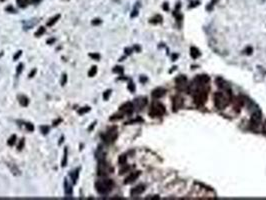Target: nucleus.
Listing matches in <instances>:
<instances>
[{
  "label": "nucleus",
  "instance_id": "28",
  "mask_svg": "<svg viewBox=\"0 0 266 200\" xmlns=\"http://www.w3.org/2000/svg\"><path fill=\"white\" fill-rule=\"evenodd\" d=\"M217 1H218V0H212V1L210 2V3L206 6V10H208V11H209V10H212L213 7H214L215 3H216Z\"/></svg>",
  "mask_w": 266,
  "mask_h": 200
},
{
  "label": "nucleus",
  "instance_id": "14",
  "mask_svg": "<svg viewBox=\"0 0 266 200\" xmlns=\"http://www.w3.org/2000/svg\"><path fill=\"white\" fill-rule=\"evenodd\" d=\"M165 93H166V90H165L164 88H156L152 91V97H153V98H156V99L161 98V97L165 95Z\"/></svg>",
  "mask_w": 266,
  "mask_h": 200
},
{
  "label": "nucleus",
  "instance_id": "4",
  "mask_svg": "<svg viewBox=\"0 0 266 200\" xmlns=\"http://www.w3.org/2000/svg\"><path fill=\"white\" fill-rule=\"evenodd\" d=\"M165 114V107L164 105L159 103V102H154L151 106V109L149 111L150 117H160Z\"/></svg>",
  "mask_w": 266,
  "mask_h": 200
},
{
  "label": "nucleus",
  "instance_id": "11",
  "mask_svg": "<svg viewBox=\"0 0 266 200\" xmlns=\"http://www.w3.org/2000/svg\"><path fill=\"white\" fill-rule=\"evenodd\" d=\"M144 190H145V186H144V185H138V186H136V187H134V188L131 189L130 195L132 196V197L138 196V195H140V194L143 193Z\"/></svg>",
  "mask_w": 266,
  "mask_h": 200
},
{
  "label": "nucleus",
  "instance_id": "22",
  "mask_svg": "<svg viewBox=\"0 0 266 200\" xmlns=\"http://www.w3.org/2000/svg\"><path fill=\"white\" fill-rule=\"evenodd\" d=\"M59 18H60V15H59V14H57L56 16L52 17L51 19H50V21H48V22H47V26H52L55 22H56L57 20L59 19Z\"/></svg>",
  "mask_w": 266,
  "mask_h": 200
},
{
  "label": "nucleus",
  "instance_id": "51",
  "mask_svg": "<svg viewBox=\"0 0 266 200\" xmlns=\"http://www.w3.org/2000/svg\"><path fill=\"white\" fill-rule=\"evenodd\" d=\"M32 2H34V3H37V2H39L40 0H31Z\"/></svg>",
  "mask_w": 266,
  "mask_h": 200
},
{
  "label": "nucleus",
  "instance_id": "43",
  "mask_svg": "<svg viewBox=\"0 0 266 200\" xmlns=\"http://www.w3.org/2000/svg\"><path fill=\"white\" fill-rule=\"evenodd\" d=\"M100 23H101V20H100V19H94V20H92V24H93V25H98V24H100Z\"/></svg>",
  "mask_w": 266,
  "mask_h": 200
},
{
  "label": "nucleus",
  "instance_id": "7",
  "mask_svg": "<svg viewBox=\"0 0 266 200\" xmlns=\"http://www.w3.org/2000/svg\"><path fill=\"white\" fill-rule=\"evenodd\" d=\"M175 82H176V88L180 91L185 90L186 87H187V78L184 75H180L178 77H176Z\"/></svg>",
  "mask_w": 266,
  "mask_h": 200
},
{
  "label": "nucleus",
  "instance_id": "35",
  "mask_svg": "<svg viewBox=\"0 0 266 200\" xmlns=\"http://www.w3.org/2000/svg\"><path fill=\"white\" fill-rule=\"evenodd\" d=\"M40 129H41V132L43 133L44 135H45V134L48 133V131H49V127H48V126H41V127H40Z\"/></svg>",
  "mask_w": 266,
  "mask_h": 200
},
{
  "label": "nucleus",
  "instance_id": "44",
  "mask_svg": "<svg viewBox=\"0 0 266 200\" xmlns=\"http://www.w3.org/2000/svg\"><path fill=\"white\" fill-rule=\"evenodd\" d=\"M21 53H22V51H21V50H19V51L17 52V54H16V55H14V57H13V59H14V60H17L18 58H19V56L21 55Z\"/></svg>",
  "mask_w": 266,
  "mask_h": 200
},
{
  "label": "nucleus",
  "instance_id": "12",
  "mask_svg": "<svg viewBox=\"0 0 266 200\" xmlns=\"http://www.w3.org/2000/svg\"><path fill=\"white\" fill-rule=\"evenodd\" d=\"M139 175H140V171H135V172H132L130 175L128 176V177H126V178H125L124 184H130V183H133L134 181H135V180L139 177Z\"/></svg>",
  "mask_w": 266,
  "mask_h": 200
},
{
  "label": "nucleus",
  "instance_id": "13",
  "mask_svg": "<svg viewBox=\"0 0 266 200\" xmlns=\"http://www.w3.org/2000/svg\"><path fill=\"white\" fill-rule=\"evenodd\" d=\"M183 105V99L181 98L180 96H175L173 98V110L174 111H177L178 109H180Z\"/></svg>",
  "mask_w": 266,
  "mask_h": 200
},
{
  "label": "nucleus",
  "instance_id": "46",
  "mask_svg": "<svg viewBox=\"0 0 266 200\" xmlns=\"http://www.w3.org/2000/svg\"><path fill=\"white\" fill-rule=\"evenodd\" d=\"M61 121H62L61 119H58V120L54 121V122H53V126H56V125H58V123H60V122H61Z\"/></svg>",
  "mask_w": 266,
  "mask_h": 200
},
{
  "label": "nucleus",
  "instance_id": "42",
  "mask_svg": "<svg viewBox=\"0 0 266 200\" xmlns=\"http://www.w3.org/2000/svg\"><path fill=\"white\" fill-rule=\"evenodd\" d=\"M23 146H24V139H21L19 145H18V150H21V149H22V147H23Z\"/></svg>",
  "mask_w": 266,
  "mask_h": 200
},
{
  "label": "nucleus",
  "instance_id": "26",
  "mask_svg": "<svg viewBox=\"0 0 266 200\" xmlns=\"http://www.w3.org/2000/svg\"><path fill=\"white\" fill-rule=\"evenodd\" d=\"M27 3H28L27 0H17L18 6L21 7V8H24V7L27 6Z\"/></svg>",
  "mask_w": 266,
  "mask_h": 200
},
{
  "label": "nucleus",
  "instance_id": "20",
  "mask_svg": "<svg viewBox=\"0 0 266 200\" xmlns=\"http://www.w3.org/2000/svg\"><path fill=\"white\" fill-rule=\"evenodd\" d=\"M78 175H79V169H76L74 171H72V172L69 173V176L71 177V180L73 181V183H76L77 182V179H78Z\"/></svg>",
  "mask_w": 266,
  "mask_h": 200
},
{
  "label": "nucleus",
  "instance_id": "41",
  "mask_svg": "<svg viewBox=\"0 0 266 200\" xmlns=\"http://www.w3.org/2000/svg\"><path fill=\"white\" fill-rule=\"evenodd\" d=\"M22 68H23V64L22 63H20V64L18 65V67H17V74H20L21 71H22Z\"/></svg>",
  "mask_w": 266,
  "mask_h": 200
},
{
  "label": "nucleus",
  "instance_id": "8",
  "mask_svg": "<svg viewBox=\"0 0 266 200\" xmlns=\"http://www.w3.org/2000/svg\"><path fill=\"white\" fill-rule=\"evenodd\" d=\"M210 81V77L206 74H202V75H197L195 80H193L194 85H198V86H204Z\"/></svg>",
  "mask_w": 266,
  "mask_h": 200
},
{
  "label": "nucleus",
  "instance_id": "2",
  "mask_svg": "<svg viewBox=\"0 0 266 200\" xmlns=\"http://www.w3.org/2000/svg\"><path fill=\"white\" fill-rule=\"evenodd\" d=\"M113 187V182L110 179H105L102 181H97L95 183V188L99 194H107Z\"/></svg>",
  "mask_w": 266,
  "mask_h": 200
},
{
  "label": "nucleus",
  "instance_id": "19",
  "mask_svg": "<svg viewBox=\"0 0 266 200\" xmlns=\"http://www.w3.org/2000/svg\"><path fill=\"white\" fill-rule=\"evenodd\" d=\"M190 55H191L192 58L196 59V58H198V57H200L201 53H200V51L196 48V47H191L190 48Z\"/></svg>",
  "mask_w": 266,
  "mask_h": 200
},
{
  "label": "nucleus",
  "instance_id": "9",
  "mask_svg": "<svg viewBox=\"0 0 266 200\" xmlns=\"http://www.w3.org/2000/svg\"><path fill=\"white\" fill-rule=\"evenodd\" d=\"M134 110V105L132 102H126L120 106V111L126 113V114H131Z\"/></svg>",
  "mask_w": 266,
  "mask_h": 200
},
{
  "label": "nucleus",
  "instance_id": "30",
  "mask_svg": "<svg viewBox=\"0 0 266 200\" xmlns=\"http://www.w3.org/2000/svg\"><path fill=\"white\" fill-rule=\"evenodd\" d=\"M36 23H37V21H36V19H35V20H34V21H33V22H32V23H31V22H30V21H29V22H28V24H27V23H25V24H24V27H25V29H29V28H30V27H33V26H34V25H35V24H36Z\"/></svg>",
  "mask_w": 266,
  "mask_h": 200
},
{
  "label": "nucleus",
  "instance_id": "16",
  "mask_svg": "<svg viewBox=\"0 0 266 200\" xmlns=\"http://www.w3.org/2000/svg\"><path fill=\"white\" fill-rule=\"evenodd\" d=\"M105 155H106V152L103 151V149H102L101 146H99L98 148H97L96 152H95V156L98 161H102V160H104L105 158Z\"/></svg>",
  "mask_w": 266,
  "mask_h": 200
},
{
  "label": "nucleus",
  "instance_id": "36",
  "mask_svg": "<svg viewBox=\"0 0 266 200\" xmlns=\"http://www.w3.org/2000/svg\"><path fill=\"white\" fill-rule=\"evenodd\" d=\"M25 126H26V128H27L28 131H33L34 130V126H33V124H31V123H25Z\"/></svg>",
  "mask_w": 266,
  "mask_h": 200
},
{
  "label": "nucleus",
  "instance_id": "17",
  "mask_svg": "<svg viewBox=\"0 0 266 200\" xmlns=\"http://www.w3.org/2000/svg\"><path fill=\"white\" fill-rule=\"evenodd\" d=\"M64 191L66 195L68 196L72 195V186H71V183H69L67 178L64 179Z\"/></svg>",
  "mask_w": 266,
  "mask_h": 200
},
{
  "label": "nucleus",
  "instance_id": "15",
  "mask_svg": "<svg viewBox=\"0 0 266 200\" xmlns=\"http://www.w3.org/2000/svg\"><path fill=\"white\" fill-rule=\"evenodd\" d=\"M134 103H135V108H138L140 110L147 104V99L145 97H144V98H137V99H135Z\"/></svg>",
  "mask_w": 266,
  "mask_h": 200
},
{
  "label": "nucleus",
  "instance_id": "10",
  "mask_svg": "<svg viewBox=\"0 0 266 200\" xmlns=\"http://www.w3.org/2000/svg\"><path fill=\"white\" fill-rule=\"evenodd\" d=\"M260 121H261V114H260V112H255L254 114L251 116L250 123H251L252 126L257 127V126L260 124Z\"/></svg>",
  "mask_w": 266,
  "mask_h": 200
},
{
  "label": "nucleus",
  "instance_id": "50",
  "mask_svg": "<svg viewBox=\"0 0 266 200\" xmlns=\"http://www.w3.org/2000/svg\"><path fill=\"white\" fill-rule=\"evenodd\" d=\"M63 140H64V137H61V138H60V141H59V145H60V144H61V143H62V141H63Z\"/></svg>",
  "mask_w": 266,
  "mask_h": 200
},
{
  "label": "nucleus",
  "instance_id": "18",
  "mask_svg": "<svg viewBox=\"0 0 266 200\" xmlns=\"http://www.w3.org/2000/svg\"><path fill=\"white\" fill-rule=\"evenodd\" d=\"M18 101H19L21 106H23V107L28 106V104H29V99H28L25 95H19L18 96Z\"/></svg>",
  "mask_w": 266,
  "mask_h": 200
},
{
  "label": "nucleus",
  "instance_id": "38",
  "mask_svg": "<svg viewBox=\"0 0 266 200\" xmlns=\"http://www.w3.org/2000/svg\"><path fill=\"white\" fill-rule=\"evenodd\" d=\"M89 56L91 57V58H93V59H96V60H99L100 59V55L99 54H97V53H90L89 54Z\"/></svg>",
  "mask_w": 266,
  "mask_h": 200
},
{
  "label": "nucleus",
  "instance_id": "21",
  "mask_svg": "<svg viewBox=\"0 0 266 200\" xmlns=\"http://www.w3.org/2000/svg\"><path fill=\"white\" fill-rule=\"evenodd\" d=\"M67 153H68V149L67 147H65L64 149V155H63V159H62V163H61V166L64 167L67 165Z\"/></svg>",
  "mask_w": 266,
  "mask_h": 200
},
{
  "label": "nucleus",
  "instance_id": "31",
  "mask_svg": "<svg viewBox=\"0 0 266 200\" xmlns=\"http://www.w3.org/2000/svg\"><path fill=\"white\" fill-rule=\"evenodd\" d=\"M88 111H90V107H83V108H81V109H79L78 110V113L79 114H84V113H86V112H88Z\"/></svg>",
  "mask_w": 266,
  "mask_h": 200
},
{
  "label": "nucleus",
  "instance_id": "40",
  "mask_svg": "<svg viewBox=\"0 0 266 200\" xmlns=\"http://www.w3.org/2000/svg\"><path fill=\"white\" fill-rule=\"evenodd\" d=\"M123 116L122 115H113L112 117H110V120H117V119H121V118H122Z\"/></svg>",
  "mask_w": 266,
  "mask_h": 200
},
{
  "label": "nucleus",
  "instance_id": "34",
  "mask_svg": "<svg viewBox=\"0 0 266 200\" xmlns=\"http://www.w3.org/2000/svg\"><path fill=\"white\" fill-rule=\"evenodd\" d=\"M113 72L115 73H123V67H120V66H116L113 68Z\"/></svg>",
  "mask_w": 266,
  "mask_h": 200
},
{
  "label": "nucleus",
  "instance_id": "45",
  "mask_svg": "<svg viewBox=\"0 0 266 200\" xmlns=\"http://www.w3.org/2000/svg\"><path fill=\"white\" fill-rule=\"evenodd\" d=\"M125 53L127 54V55H130L131 53H132V49H130V48H126V49H125Z\"/></svg>",
  "mask_w": 266,
  "mask_h": 200
},
{
  "label": "nucleus",
  "instance_id": "37",
  "mask_svg": "<svg viewBox=\"0 0 266 200\" xmlns=\"http://www.w3.org/2000/svg\"><path fill=\"white\" fill-rule=\"evenodd\" d=\"M129 169H130V167H129V166H125L124 168H122V169H121V170L119 171V174H120V175L124 174V173L127 172V171H128Z\"/></svg>",
  "mask_w": 266,
  "mask_h": 200
},
{
  "label": "nucleus",
  "instance_id": "33",
  "mask_svg": "<svg viewBox=\"0 0 266 200\" xmlns=\"http://www.w3.org/2000/svg\"><path fill=\"white\" fill-rule=\"evenodd\" d=\"M128 89L130 90V92H134L135 91V84H134L132 81H130L128 84Z\"/></svg>",
  "mask_w": 266,
  "mask_h": 200
},
{
  "label": "nucleus",
  "instance_id": "3",
  "mask_svg": "<svg viewBox=\"0 0 266 200\" xmlns=\"http://www.w3.org/2000/svg\"><path fill=\"white\" fill-rule=\"evenodd\" d=\"M228 102H229V99L223 93L217 92V93L214 94V104L217 109L222 110L226 108V106L228 105Z\"/></svg>",
  "mask_w": 266,
  "mask_h": 200
},
{
  "label": "nucleus",
  "instance_id": "24",
  "mask_svg": "<svg viewBox=\"0 0 266 200\" xmlns=\"http://www.w3.org/2000/svg\"><path fill=\"white\" fill-rule=\"evenodd\" d=\"M96 73H97V67L96 66H92L91 69L89 70L88 75H89V77H93V76H95Z\"/></svg>",
  "mask_w": 266,
  "mask_h": 200
},
{
  "label": "nucleus",
  "instance_id": "23",
  "mask_svg": "<svg viewBox=\"0 0 266 200\" xmlns=\"http://www.w3.org/2000/svg\"><path fill=\"white\" fill-rule=\"evenodd\" d=\"M162 21V17L160 16V15H156L155 17H153L152 19H150V23H154V24H156V23H159Z\"/></svg>",
  "mask_w": 266,
  "mask_h": 200
},
{
  "label": "nucleus",
  "instance_id": "6",
  "mask_svg": "<svg viewBox=\"0 0 266 200\" xmlns=\"http://www.w3.org/2000/svg\"><path fill=\"white\" fill-rule=\"evenodd\" d=\"M112 170H113L112 168H110L108 166V164L104 162V160H102V161H99L98 169H97V174H98L99 176L107 175L108 173L111 172Z\"/></svg>",
  "mask_w": 266,
  "mask_h": 200
},
{
  "label": "nucleus",
  "instance_id": "47",
  "mask_svg": "<svg viewBox=\"0 0 266 200\" xmlns=\"http://www.w3.org/2000/svg\"><path fill=\"white\" fill-rule=\"evenodd\" d=\"M35 73H36V69H33L32 72H30L29 77H30V78H31V77H33V76H34V74H35Z\"/></svg>",
  "mask_w": 266,
  "mask_h": 200
},
{
  "label": "nucleus",
  "instance_id": "27",
  "mask_svg": "<svg viewBox=\"0 0 266 200\" xmlns=\"http://www.w3.org/2000/svg\"><path fill=\"white\" fill-rule=\"evenodd\" d=\"M15 142H16V135H12L11 137L8 139L7 143H8L9 146H13L15 144Z\"/></svg>",
  "mask_w": 266,
  "mask_h": 200
},
{
  "label": "nucleus",
  "instance_id": "32",
  "mask_svg": "<svg viewBox=\"0 0 266 200\" xmlns=\"http://www.w3.org/2000/svg\"><path fill=\"white\" fill-rule=\"evenodd\" d=\"M111 90H110V89H108V90H106L103 93V99L104 100H108V98H109V96H110V94H111Z\"/></svg>",
  "mask_w": 266,
  "mask_h": 200
},
{
  "label": "nucleus",
  "instance_id": "25",
  "mask_svg": "<svg viewBox=\"0 0 266 200\" xmlns=\"http://www.w3.org/2000/svg\"><path fill=\"white\" fill-rule=\"evenodd\" d=\"M126 161H127L126 155H121V156H119V158H118V162H119V164H121V165H125Z\"/></svg>",
  "mask_w": 266,
  "mask_h": 200
},
{
  "label": "nucleus",
  "instance_id": "5",
  "mask_svg": "<svg viewBox=\"0 0 266 200\" xmlns=\"http://www.w3.org/2000/svg\"><path fill=\"white\" fill-rule=\"evenodd\" d=\"M118 136V133H117V128L115 127H111L110 129L107 131L105 134H102L101 137L102 139L104 140V142H106L107 144H111L113 143L115 140H116Z\"/></svg>",
  "mask_w": 266,
  "mask_h": 200
},
{
  "label": "nucleus",
  "instance_id": "49",
  "mask_svg": "<svg viewBox=\"0 0 266 200\" xmlns=\"http://www.w3.org/2000/svg\"><path fill=\"white\" fill-rule=\"evenodd\" d=\"M95 124H96V122H94V123H92V125H91V127L89 128V130H92V128L94 127V126H95Z\"/></svg>",
  "mask_w": 266,
  "mask_h": 200
},
{
  "label": "nucleus",
  "instance_id": "1",
  "mask_svg": "<svg viewBox=\"0 0 266 200\" xmlns=\"http://www.w3.org/2000/svg\"><path fill=\"white\" fill-rule=\"evenodd\" d=\"M208 88H203V86H199L198 89L195 90V93L193 95L194 102L197 105H204L207 100Z\"/></svg>",
  "mask_w": 266,
  "mask_h": 200
},
{
  "label": "nucleus",
  "instance_id": "48",
  "mask_svg": "<svg viewBox=\"0 0 266 200\" xmlns=\"http://www.w3.org/2000/svg\"><path fill=\"white\" fill-rule=\"evenodd\" d=\"M140 81L141 82H145V81H147V78L146 77H140Z\"/></svg>",
  "mask_w": 266,
  "mask_h": 200
},
{
  "label": "nucleus",
  "instance_id": "39",
  "mask_svg": "<svg viewBox=\"0 0 266 200\" xmlns=\"http://www.w3.org/2000/svg\"><path fill=\"white\" fill-rule=\"evenodd\" d=\"M66 81H67V75L66 74H63L62 75V79H61V85H65L66 84Z\"/></svg>",
  "mask_w": 266,
  "mask_h": 200
},
{
  "label": "nucleus",
  "instance_id": "29",
  "mask_svg": "<svg viewBox=\"0 0 266 200\" xmlns=\"http://www.w3.org/2000/svg\"><path fill=\"white\" fill-rule=\"evenodd\" d=\"M44 32H45V28H44V27H40V28H39V29L35 32V36H36V37H39V36H41Z\"/></svg>",
  "mask_w": 266,
  "mask_h": 200
}]
</instances>
